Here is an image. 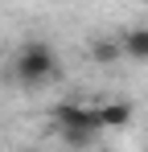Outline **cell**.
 Here are the masks:
<instances>
[{
    "mask_svg": "<svg viewBox=\"0 0 148 152\" xmlns=\"http://www.w3.org/2000/svg\"><path fill=\"white\" fill-rule=\"evenodd\" d=\"M53 127L58 136L74 144V148H86L103 132V119H99V103H58L53 107Z\"/></svg>",
    "mask_w": 148,
    "mask_h": 152,
    "instance_id": "6da1fadb",
    "label": "cell"
},
{
    "mask_svg": "<svg viewBox=\"0 0 148 152\" xmlns=\"http://www.w3.org/2000/svg\"><path fill=\"white\" fill-rule=\"evenodd\" d=\"M58 74V50L49 41H25L12 53V78L21 86H41Z\"/></svg>",
    "mask_w": 148,
    "mask_h": 152,
    "instance_id": "7a4b0ae2",
    "label": "cell"
},
{
    "mask_svg": "<svg viewBox=\"0 0 148 152\" xmlns=\"http://www.w3.org/2000/svg\"><path fill=\"white\" fill-rule=\"evenodd\" d=\"M99 119H103V132H115V127H127L136 119V107L127 99H111V103H99Z\"/></svg>",
    "mask_w": 148,
    "mask_h": 152,
    "instance_id": "3957f363",
    "label": "cell"
},
{
    "mask_svg": "<svg viewBox=\"0 0 148 152\" xmlns=\"http://www.w3.org/2000/svg\"><path fill=\"white\" fill-rule=\"evenodd\" d=\"M119 45H123V58L132 62H148V25H132L119 33Z\"/></svg>",
    "mask_w": 148,
    "mask_h": 152,
    "instance_id": "277c9868",
    "label": "cell"
},
{
    "mask_svg": "<svg viewBox=\"0 0 148 152\" xmlns=\"http://www.w3.org/2000/svg\"><path fill=\"white\" fill-rule=\"evenodd\" d=\"M91 58H95L99 66H111V62H119V58H123L119 37H95V41H91Z\"/></svg>",
    "mask_w": 148,
    "mask_h": 152,
    "instance_id": "5b68a950",
    "label": "cell"
},
{
    "mask_svg": "<svg viewBox=\"0 0 148 152\" xmlns=\"http://www.w3.org/2000/svg\"><path fill=\"white\" fill-rule=\"evenodd\" d=\"M0 66H4V53H0Z\"/></svg>",
    "mask_w": 148,
    "mask_h": 152,
    "instance_id": "8992f818",
    "label": "cell"
}]
</instances>
